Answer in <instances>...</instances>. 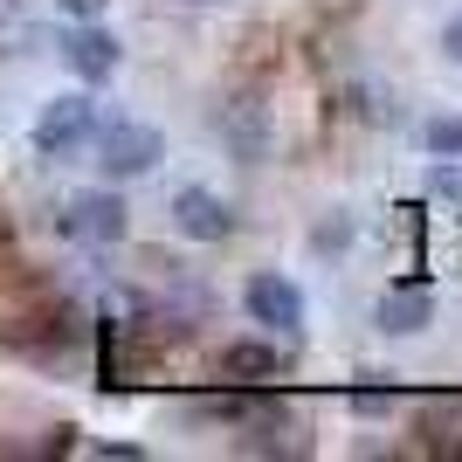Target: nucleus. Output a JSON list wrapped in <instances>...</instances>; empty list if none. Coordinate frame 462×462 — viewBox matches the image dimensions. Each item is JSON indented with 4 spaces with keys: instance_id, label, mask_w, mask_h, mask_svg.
<instances>
[{
    "instance_id": "obj_1",
    "label": "nucleus",
    "mask_w": 462,
    "mask_h": 462,
    "mask_svg": "<svg viewBox=\"0 0 462 462\" xmlns=\"http://www.w3.org/2000/svg\"><path fill=\"white\" fill-rule=\"evenodd\" d=\"M159 159H166V138H159L152 125L111 117V125L97 132V166H104V180H138V173H152Z\"/></svg>"
},
{
    "instance_id": "obj_17",
    "label": "nucleus",
    "mask_w": 462,
    "mask_h": 462,
    "mask_svg": "<svg viewBox=\"0 0 462 462\" xmlns=\"http://www.w3.org/2000/svg\"><path fill=\"white\" fill-rule=\"evenodd\" d=\"M180 7H221V0H180Z\"/></svg>"
},
{
    "instance_id": "obj_5",
    "label": "nucleus",
    "mask_w": 462,
    "mask_h": 462,
    "mask_svg": "<svg viewBox=\"0 0 462 462\" xmlns=\"http://www.w3.org/2000/svg\"><path fill=\"white\" fill-rule=\"evenodd\" d=\"M242 304H249L255 325H276V331H304V290L290 283V276H255L242 290Z\"/></svg>"
},
{
    "instance_id": "obj_10",
    "label": "nucleus",
    "mask_w": 462,
    "mask_h": 462,
    "mask_svg": "<svg viewBox=\"0 0 462 462\" xmlns=\"http://www.w3.org/2000/svg\"><path fill=\"white\" fill-rule=\"evenodd\" d=\"M421 435H428V448L462 456V393H448V401H428V407H421Z\"/></svg>"
},
{
    "instance_id": "obj_9",
    "label": "nucleus",
    "mask_w": 462,
    "mask_h": 462,
    "mask_svg": "<svg viewBox=\"0 0 462 462\" xmlns=\"http://www.w3.org/2000/svg\"><path fill=\"white\" fill-rule=\"evenodd\" d=\"M283 373V352L263 346V338H242V346L221 352V380H276Z\"/></svg>"
},
{
    "instance_id": "obj_12",
    "label": "nucleus",
    "mask_w": 462,
    "mask_h": 462,
    "mask_svg": "<svg viewBox=\"0 0 462 462\" xmlns=\"http://www.w3.org/2000/svg\"><path fill=\"white\" fill-rule=\"evenodd\" d=\"M352 407H359V414H386V407H393V386H352Z\"/></svg>"
},
{
    "instance_id": "obj_4",
    "label": "nucleus",
    "mask_w": 462,
    "mask_h": 462,
    "mask_svg": "<svg viewBox=\"0 0 462 462\" xmlns=\"http://www.w3.org/2000/svg\"><path fill=\"white\" fill-rule=\"evenodd\" d=\"M173 228L187 235V242H221V235L235 228V208L208 187H180L173 193Z\"/></svg>"
},
{
    "instance_id": "obj_3",
    "label": "nucleus",
    "mask_w": 462,
    "mask_h": 462,
    "mask_svg": "<svg viewBox=\"0 0 462 462\" xmlns=\"http://www.w3.org/2000/svg\"><path fill=\"white\" fill-rule=\"evenodd\" d=\"M90 132H97V104L90 97H56V104H42V117H35V152L62 159V152H77Z\"/></svg>"
},
{
    "instance_id": "obj_13",
    "label": "nucleus",
    "mask_w": 462,
    "mask_h": 462,
    "mask_svg": "<svg viewBox=\"0 0 462 462\" xmlns=\"http://www.w3.org/2000/svg\"><path fill=\"white\" fill-rule=\"evenodd\" d=\"M435 193H456L462 200V166H435Z\"/></svg>"
},
{
    "instance_id": "obj_6",
    "label": "nucleus",
    "mask_w": 462,
    "mask_h": 462,
    "mask_svg": "<svg viewBox=\"0 0 462 462\" xmlns=\"http://www.w3.org/2000/svg\"><path fill=\"white\" fill-rule=\"evenodd\" d=\"M214 125H221V138L235 145V159H249V166H255V159L270 152V111H263L255 97H228V104L214 111Z\"/></svg>"
},
{
    "instance_id": "obj_8",
    "label": "nucleus",
    "mask_w": 462,
    "mask_h": 462,
    "mask_svg": "<svg viewBox=\"0 0 462 462\" xmlns=\"http://www.w3.org/2000/svg\"><path fill=\"white\" fill-rule=\"evenodd\" d=\"M428 318H435V297H428L421 276H407V283H393L380 297V331H393V338H407V331H421Z\"/></svg>"
},
{
    "instance_id": "obj_15",
    "label": "nucleus",
    "mask_w": 462,
    "mask_h": 462,
    "mask_svg": "<svg viewBox=\"0 0 462 462\" xmlns=\"http://www.w3.org/2000/svg\"><path fill=\"white\" fill-rule=\"evenodd\" d=\"M56 7H62V14H77V21H97V14H104V0H56Z\"/></svg>"
},
{
    "instance_id": "obj_16",
    "label": "nucleus",
    "mask_w": 462,
    "mask_h": 462,
    "mask_svg": "<svg viewBox=\"0 0 462 462\" xmlns=\"http://www.w3.org/2000/svg\"><path fill=\"white\" fill-rule=\"evenodd\" d=\"M0 21H14V0H0Z\"/></svg>"
},
{
    "instance_id": "obj_14",
    "label": "nucleus",
    "mask_w": 462,
    "mask_h": 462,
    "mask_svg": "<svg viewBox=\"0 0 462 462\" xmlns=\"http://www.w3.org/2000/svg\"><path fill=\"white\" fill-rule=\"evenodd\" d=\"M442 56H448V62H462V14L442 28Z\"/></svg>"
},
{
    "instance_id": "obj_7",
    "label": "nucleus",
    "mask_w": 462,
    "mask_h": 462,
    "mask_svg": "<svg viewBox=\"0 0 462 462\" xmlns=\"http://www.w3.org/2000/svg\"><path fill=\"white\" fill-rule=\"evenodd\" d=\"M62 62H69L83 83H104V77L117 69V35H104L97 21H83V28H69V35H62Z\"/></svg>"
},
{
    "instance_id": "obj_11",
    "label": "nucleus",
    "mask_w": 462,
    "mask_h": 462,
    "mask_svg": "<svg viewBox=\"0 0 462 462\" xmlns=\"http://www.w3.org/2000/svg\"><path fill=\"white\" fill-rule=\"evenodd\" d=\"M421 138H428V152H435V159H462V117H435Z\"/></svg>"
},
{
    "instance_id": "obj_2",
    "label": "nucleus",
    "mask_w": 462,
    "mask_h": 462,
    "mask_svg": "<svg viewBox=\"0 0 462 462\" xmlns=\"http://www.w3.org/2000/svg\"><path fill=\"white\" fill-rule=\"evenodd\" d=\"M125 214H132V208H125L111 187L77 193V200L62 208V235H69V242H97V249H104V242H125Z\"/></svg>"
}]
</instances>
